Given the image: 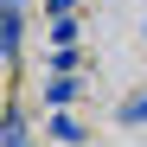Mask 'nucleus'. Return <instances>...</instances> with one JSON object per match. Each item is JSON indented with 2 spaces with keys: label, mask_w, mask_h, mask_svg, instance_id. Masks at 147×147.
I'll list each match as a JSON object with an SVG mask.
<instances>
[{
  "label": "nucleus",
  "mask_w": 147,
  "mask_h": 147,
  "mask_svg": "<svg viewBox=\"0 0 147 147\" xmlns=\"http://www.w3.org/2000/svg\"><path fill=\"white\" fill-rule=\"evenodd\" d=\"M45 13H51V19H70V13H77V0H45Z\"/></svg>",
  "instance_id": "20e7f679"
},
{
  "label": "nucleus",
  "mask_w": 147,
  "mask_h": 147,
  "mask_svg": "<svg viewBox=\"0 0 147 147\" xmlns=\"http://www.w3.org/2000/svg\"><path fill=\"white\" fill-rule=\"evenodd\" d=\"M7 7H19V0H7Z\"/></svg>",
  "instance_id": "39448f33"
},
{
  "label": "nucleus",
  "mask_w": 147,
  "mask_h": 147,
  "mask_svg": "<svg viewBox=\"0 0 147 147\" xmlns=\"http://www.w3.org/2000/svg\"><path fill=\"white\" fill-rule=\"evenodd\" d=\"M0 141H7V147H32V141H26V115H19V109L0 115Z\"/></svg>",
  "instance_id": "f257e3e1"
},
{
  "label": "nucleus",
  "mask_w": 147,
  "mask_h": 147,
  "mask_svg": "<svg viewBox=\"0 0 147 147\" xmlns=\"http://www.w3.org/2000/svg\"><path fill=\"white\" fill-rule=\"evenodd\" d=\"M51 128H58V141H83V121H77V115H58Z\"/></svg>",
  "instance_id": "f03ea898"
},
{
  "label": "nucleus",
  "mask_w": 147,
  "mask_h": 147,
  "mask_svg": "<svg viewBox=\"0 0 147 147\" xmlns=\"http://www.w3.org/2000/svg\"><path fill=\"white\" fill-rule=\"evenodd\" d=\"M121 121H147V96H128L121 102Z\"/></svg>",
  "instance_id": "7ed1b4c3"
}]
</instances>
